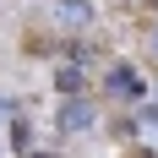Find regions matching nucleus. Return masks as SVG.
I'll use <instances>...</instances> for the list:
<instances>
[{"label": "nucleus", "instance_id": "f257e3e1", "mask_svg": "<svg viewBox=\"0 0 158 158\" xmlns=\"http://www.w3.org/2000/svg\"><path fill=\"white\" fill-rule=\"evenodd\" d=\"M104 87H109L114 98H126V104H136V98H147V82H142V71H136V65H114Z\"/></svg>", "mask_w": 158, "mask_h": 158}, {"label": "nucleus", "instance_id": "f03ea898", "mask_svg": "<svg viewBox=\"0 0 158 158\" xmlns=\"http://www.w3.org/2000/svg\"><path fill=\"white\" fill-rule=\"evenodd\" d=\"M93 120H98V114H93V104H87V98H65V104H60V131H65V136L93 131Z\"/></svg>", "mask_w": 158, "mask_h": 158}, {"label": "nucleus", "instance_id": "7ed1b4c3", "mask_svg": "<svg viewBox=\"0 0 158 158\" xmlns=\"http://www.w3.org/2000/svg\"><path fill=\"white\" fill-rule=\"evenodd\" d=\"M55 16L65 27H87L93 22V0H55Z\"/></svg>", "mask_w": 158, "mask_h": 158}, {"label": "nucleus", "instance_id": "20e7f679", "mask_svg": "<svg viewBox=\"0 0 158 158\" xmlns=\"http://www.w3.org/2000/svg\"><path fill=\"white\" fill-rule=\"evenodd\" d=\"M55 87H60L65 98H82V71H77V65H60V77H55Z\"/></svg>", "mask_w": 158, "mask_h": 158}, {"label": "nucleus", "instance_id": "39448f33", "mask_svg": "<svg viewBox=\"0 0 158 158\" xmlns=\"http://www.w3.org/2000/svg\"><path fill=\"white\" fill-rule=\"evenodd\" d=\"M11 142L22 147V153H27V147H33V136H27V126H22V120H16V126H11Z\"/></svg>", "mask_w": 158, "mask_h": 158}, {"label": "nucleus", "instance_id": "423d86ee", "mask_svg": "<svg viewBox=\"0 0 158 158\" xmlns=\"http://www.w3.org/2000/svg\"><path fill=\"white\" fill-rule=\"evenodd\" d=\"M0 114H11V98H6V93H0Z\"/></svg>", "mask_w": 158, "mask_h": 158}, {"label": "nucleus", "instance_id": "0eeeda50", "mask_svg": "<svg viewBox=\"0 0 158 158\" xmlns=\"http://www.w3.org/2000/svg\"><path fill=\"white\" fill-rule=\"evenodd\" d=\"M38 158H44V153H38Z\"/></svg>", "mask_w": 158, "mask_h": 158}]
</instances>
